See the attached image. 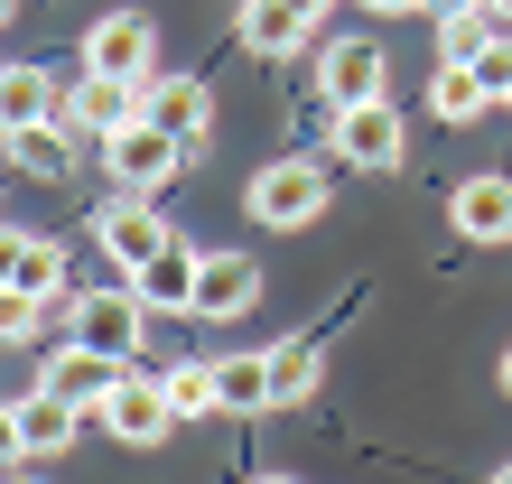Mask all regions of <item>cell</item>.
I'll return each instance as SVG.
<instances>
[{"mask_svg": "<svg viewBox=\"0 0 512 484\" xmlns=\"http://www.w3.org/2000/svg\"><path fill=\"white\" fill-rule=\"evenodd\" d=\"M317 84H326V103H336V112L382 103V94H391V56H382L373 38H336V47L317 56Z\"/></svg>", "mask_w": 512, "mask_h": 484, "instance_id": "cell-6", "label": "cell"}, {"mask_svg": "<svg viewBox=\"0 0 512 484\" xmlns=\"http://www.w3.org/2000/svg\"><path fill=\"white\" fill-rule=\"evenodd\" d=\"M336 159H345V168H364V177L401 168V121H391V94H382V103L336 112Z\"/></svg>", "mask_w": 512, "mask_h": 484, "instance_id": "cell-8", "label": "cell"}, {"mask_svg": "<svg viewBox=\"0 0 512 484\" xmlns=\"http://www.w3.org/2000/svg\"><path fill=\"white\" fill-rule=\"evenodd\" d=\"M0 289L56 298V289H66V261H56V242H47V233H19V224H0Z\"/></svg>", "mask_w": 512, "mask_h": 484, "instance_id": "cell-13", "label": "cell"}, {"mask_svg": "<svg viewBox=\"0 0 512 484\" xmlns=\"http://www.w3.org/2000/svg\"><path fill=\"white\" fill-rule=\"evenodd\" d=\"M289 10H308V19H317V10H326V0H289Z\"/></svg>", "mask_w": 512, "mask_h": 484, "instance_id": "cell-29", "label": "cell"}, {"mask_svg": "<svg viewBox=\"0 0 512 484\" xmlns=\"http://www.w3.org/2000/svg\"><path fill=\"white\" fill-rule=\"evenodd\" d=\"M196 270H205V252H187V242H168L159 261H140V270H131V289H140V308L177 317V308H196Z\"/></svg>", "mask_w": 512, "mask_h": 484, "instance_id": "cell-15", "label": "cell"}, {"mask_svg": "<svg viewBox=\"0 0 512 484\" xmlns=\"http://www.w3.org/2000/svg\"><path fill=\"white\" fill-rule=\"evenodd\" d=\"M19 457H28V447H19V410H10V401H0V475H10Z\"/></svg>", "mask_w": 512, "mask_h": 484, "instance_id": "cell-26", "label": "cell"}, {"mask_svg": "<svg viewBox=\"0 0 512 484\" xmlns=\"http://www.w3.org/2000/svg\"><path fill=\"white\" fill-rule=\"evenodd\" d=\"M66 326H75V345H94V354H112V363H131V354H140L149 308H140V289H84L75 308H66Z\"/></svg>", "mask_w": 512, "mask_h": 484, "instance_id": "cell-4", "label": "cell"}, {"mask_svg": "<svg viewBox=\"0 0 512 484\" xmlns=\"http://www.w3.org/2000/svg\"><path fill=\"white\" fill-rule=\"evenodd\" d=\"M10 410H19V447H28V457H66V447H75V419H84V410H75V401H56L47 382H38V391H19Z\"/></svg>", "mask_w": 512, "mask_h": 484, "instance_id": "cell-16", "label": "cell"}, {"mask_svg": "<svg viewBox=\"0 0 512 484\" xmlns=\"http://www.w3.org/2000/svg\"><path fill=\"white\" fill-rule=\"evenodd\" d=\"M47 326V298H28V289H0V345H28Z\"/></svg>", "mask_w": 512, "mask_h": 484, "instance_id": "cell-24", "label": "cell"}, {"mask_svg": "<svg viewBox=\"0 0 512 484\" xmlns=\"http://www.w3.org/2000/svg\"><path fill=\"white\" fill-rule=\"evenodd\" d=\"M373 19H401V10H429V0H364Z\"/></svg>", "mask_w": 512, "mask_h": 484, "instance_id": "cell-27", "label": "cell"}, {"mask_svg": "<svg viewBox=\"0 0 512 484\" xmlns=\"http://www.w3.org/2000/svg\"><path fill=\"white\" fill-rule=\"evenodd\" d=\"M159 28H149L140 10H112V19H94V38H84V75H131V84H149L159 75Z\"/></svg>", "mask_w": 512, "mask_h": 484, "instance_id": "cell-5", "label": "cell"}, {"mask_svg": "<svg viewBox=\"0 0 512 484\" xmlns=\"http://www.w3.org/2000/svg\"><path fill=\"white\" fill-rule=\"evenodd\" d=\"M215 391H224V410H280V401H270V345L261 354H224Z\"/></svg>", "mask_w": 512, "mask_h": 484, "instance_id": "cell-21", "label": "cell"}, {"mask_svg": "<svg viewBox=\"0 0 512 484\" xmlns=\"http://www.w3.org/2000/svg\"><path fill=\"white\" fill-rule=\"evenodd\" d=\"M494 484H512V466H494Z\"/></svg>", "mask_w": 512, "mask_h": 484, "instance_id": "cell-33", "label": "cell"}, {"mask_svg": "<svg viewBox=\"0 0 512 484\" xmlns=\"http://www.w3.org/2000/svg\"><path fill=\"white\" fill-rule=\"evenodd\" d=\"M159 382H168V410H177V419H205V410H224V391H215V363H159Z\"/></svg>", "mask_w": 512, "mask_h": 484, "instance_id": "cell-23", "label": "cell"}, {"mask_svg": "<svg viewBox=\"0 0 512 484\" xmlns=\"http://www.w3.org/2000/svg\"><path fill=\"white\" fill-rule=\"evenodd\" d=\"M66 94H56L47 66H0V131H19V121H56Z\"/></svg>", "mask_w": 512, "mask_h": 484, "instance_id": "cell-18", "label": "cell"}, {"mask_svg": "<svg viewBox=\"0 0 512 484\" xmlns=\"http://www.w3.org/2000/svg\"><path fill=\"white\" fill-rule=\"evenodd\" d=\"M94 242H103L122 270H140V261H159L177 233H168V215H159V196H122V205H103V215H94Z\"/></svg>", "mask_w": 512, "mask_h": 484, "instance_id": "cell-7", "label": "cell"}, {"mask_svg": "<svg viewBox=\"0 0 512 484\" xmlns=\"http://www.w3.org/2000/svg\"><path fill=\"white\" fill-rule=\"evenodd\" d=\"M447 224L466 242H512V177H466V187L447 196Z\"/></svg>", "mask_w": 512, "mask_h": 484, "instance_id": "cell-14", "label": "cell"}, {"mask_svg": "<svg viewBox=\"0 0 512 484\" xmlns=\"http://www.w3.org/2000/svg\"><path fill=\"white\" fill-rule=\"evenodd\" d=\"M503 391H512V345H503Z\"/></svg>", "mask_w": 512, "mask_h": 484, "instance_id": "cell-30", "label": "cell"}, {"mask_svg": "<svg viewBox=\"0 0 512 484\" xmlns=\"http://www.w3.org/2000/svg\"><path fill=\"white\" fill-rule=\"evenodd\" d=\"M10 484H47V475H10Z\"/></svg>", "mask_w": 512, "mask_h": 484, "instance_id": "cell-32", "label": "cell"}, {"mask_svg": "<svg viewBox=\"0 0 512 484\" xmlns=\"http://www.w3.org/2000/svg\"><path fill=\"white\" fill-rule=\"evenodd\" d=\"M429 112H438V121H485V112H494V84L475 75L466 56H447V66L429 75Z\"/></svg>", "mask_w": 512, "mask_h": 484, "instance_id": "cell-19", "label": "cell"}, {"mask_svg": "<svg viewBox=\"0 0 512 484\" xmlns=\"http://www.w3.org/2000/svg\"><path fill=\"white\" fill-rule=\"evenodd\" d=\"M475 75L494 84V103H512V38H485V56H475Z\"/></svg>", "mask_w": 512, "mask_h": 484, "instance_id": "cell-25", "label": "cell"}, {"mask_svg": "<svg viewBox=\"0 0 512 484\" xmlns=\"http://www.w3.org/2000/svg\"><path fill=\"white\" fill-rule=\"evenodd\" d=\"M103 168H112V187H122V196H159L168 177L187 168V140L159 131V121L140 112L131 131H112V140H103Z\"/></svg>", "mask_w": 512, "mask_h": 484, "instance_id": "cell-1", "label": "cell"}, {"mask_svg": "<svg viewBox=\"0 0 512 484\" xmlns=\"http://www.w3.org/2000/svg\"><path fill=\"white\" fill-rule=\"evenodd\" d=\"M252 484H298V475H252Z\"/></svg>", "mask_w": 512, "mask_h": 484, "instance_id": "cell-31", "label": "cell"}, {"mask_svg": "<svg viewBox=\"0 0 512 484\" xmlns=\"http://www.w3.org/2000/svg\"><path fill=\"white\" fill-rule=\"evenodd\" d=\"M140 112H149V94H140L131 75H75V94H66V121H75V131H94V140L131 131Z\"/></svg>", "mask_w": 512, "mask_h": 484, "instance_id": "cell-9", "label": "cell"}, {"mask_svg": "<svg viewBox=\"0 0 512 484\" xmlns=\"http://www.w3.org/2000/svg\"><path fill=\"white\" fill-rule=\"evenodd\" d=\"M429 10H438V19H466V10H485V0H429Z\"/></svg>", "mask_w": 512, "mask_h": 484, "instance_id": "cell-28", "label": "cell"}, {"mask_svg": "<svg viewBox=\"0 0 512 484\" xmlns=\"http://www.w3.org/2000/svg\"><path fill=\"white\" fill-rule=\"evenodd\" d=\"M252 215L270 224V233H298V224H317L326 215V168H308V159H270L261 177H252Z\"/></svg>", "mask_w": 512, "mask_h": 484, "instance_id": "cell-2", "label": "cell"}, {"mask_svg": "<svg viewBox=\"0 0 512 484\" xmlns=\"http://www.w3.org/2000/svg\"><path fill=\"white\" fill-rule=\"evenodd\" d=\"M233 28H243L252 56H289L298 38H308V10H289V0H243V19H233Z\"/></svg>", "mask_w": 512, "mask_h": 484, "instance_id": "cell-20", "label": "cell"}, {"mask_svg": "<svg viewBox=\"0 0 512 484\" xmlns=\"http://www.w3.org/2000/svg\"><path fill=\"white\" fill-rule=\"evenodd\" d=\"M94 419H103V429L122 438V447H159V438L177 429V410H168V382H159V373H131V363H122V382L103 391V410H94Z\"/></svg>", "mask_w": 512, "mask_h": 484, "instance_id": "cell-3", "label": "cell"}, {"mask_svg": "<svg viewBox=\"0 0 512 484\" xmlns=\"http://www.w3.org/2000/svg\"><path fill=\"white\" fill-rule=\"evenodd\" d=\"M10 140V168H28V177H66L75 168V121L56 112V121H19V131H0Z\"/></svg>", "mask_w": 512, "mask_h": 484, "instance_id": "cell-17", "label": "cell"}, {"mask_svg": "<svg viewBox=\"0 0 512 484\" xmlns=\"http://www.w3.org/2000/svg\"><path fill=\"white\" fill-rule=\"evenodd\" d=\"M140 94H149V121H159V131H177L187 149L215 131V94H205V75H149Z\"/></svg>", "mask_w": 512, "mask_h": 484, "instance_id": "cell-11", "label": "cell"}, {"mask_svg": "<svg viewBox=\"0 0 512 484\" xmlns=\"http://www.w3.org/2000/svg\"><path fill=\"white\" fill-rule=\"evenodd\" d=\"M317 373H326V363H317V345H308V336L270 345V401H308V391H317Z\"/></svg>", "mask_w": 512, "mask_h": 484, "instance_id": "cell-22", "label": "cell"}, {"mask_svg": "<svg viewBox=\"0 0 512 484\" xmlns=\"http://www.w3.org/2000/svg\"><path fill=\"white\" fill-rule=\"evenodd\" d=\"M252 298H261V261H243V252H205V270H196V317L233 326Z\"/></svg>", "mask_w": 512, "mask_h": 484, "instance_id": "cell-12", "label": "cell"}, {"mask_svg": "<svg viewBox=\"0 0 512 484\" xmlns=\"http://www.w3.org/2000/svg\"><path fill=\"white\" fill-rule=\"evenodd\" d=\"M38 382L56 391V401H75L84 419H94V410H103V391H112V382H122V363H112V354H94V345H56Z\"/></svg>", "mask_w": 512, "mask_h": 484, "instance_id": "cell-10", "label": "cell"}]
</instances>
